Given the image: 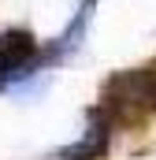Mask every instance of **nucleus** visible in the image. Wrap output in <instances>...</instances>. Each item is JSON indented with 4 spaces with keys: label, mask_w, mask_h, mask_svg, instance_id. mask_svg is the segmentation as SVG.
I'll return each mask as SVG.
<instances>
[{
    "label": "nucleus",
    "mask_w": 156,
    "mask_h": 160,
    "mask_svg": "<svg viewBox=\"0 0 156 160\" xmlns=\"http://www.w3.org/2000/svg\"><path fill=\"white\" fill-rule=\"evenodd\" d=\"M45 56L30 30H4L0 34V89H19L30 75H37Z\"/></svg>",
    "instance_id": "obj_1"
},
{
    "label": "nucleus",
    "mask_w": 156,
    "mask_h": 160,
    "mask_svg": "<svg viewBox=\"0 0 156 160\" xmlns=\"http://www.w3.org/2000/svg\"><path fill=\"white\" fill-rule=\"evenodd\" d=\"M145 101H156V78L149 71H123L104 89V112L115 119H134Z\"/></svg>",
    "instance_id": "obj_2"
},
{
    "label": "nucleus",
    "mask_w": 156,
    "mask_h": 160,
    "mask_svg": "<svg viewBox=\"0 0 156 160\" xmlns=\"http://www.w3.org/2000/svg\"><path fill=\"white\" fill-rule=\"evenodd\" d=\"M112 145V116L104 108L89 112V127L82 130V138L60 149V160H104Z\"/></svg>",
    "instance_id": "obj_3"
},
{
    "label": "nucleus",
    "mask_w": 156,
    "mask_h": 160,
    "mask_svg": "<svg viewBox=\"0 0 156 160\" xmlns=\"http://www.w3.org/2000/svg\"><path fill=\"white\" fill-rule=\"evenodd\" d=\"M89 8H93V0H85V4H82V11L71 19V26H67L60 38H56L48 48H45V63H60V60H67L71 52H78V48H82L85 26H89Z\"/></svg>",
    "instance_id": "obj_4"
}]
</instances>
